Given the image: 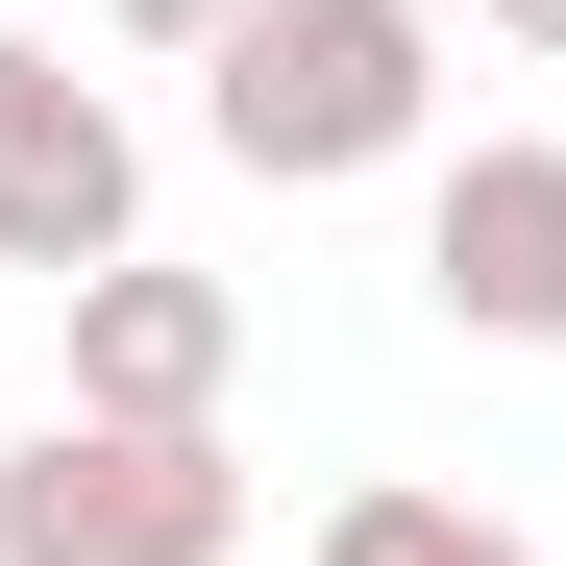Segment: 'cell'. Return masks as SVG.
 Masks as SVG:
<instances>
[{"mask_svg":"<svg viewBox=\"0 0 566 566\" xmlns=\"http://www.w3.org/2000/svg\"><path fill=\"white\" fill-rule=\"evenodd\" d=\"M198 124H222V172H271V198H345V172H395L443 124V0H247L198 50Z\"/></svg>","mask_w":566,"mask_h":566,"instance_id":"1","label":"cell"},{"mask_svg":"<svg viewBox=\"0 0 566 566\" xmlns=\"http://www.w3.org/2000/svg\"><path fill=\"white\" fill-rule=\"evenodd\" d=\"M0 566H247V443L222 419H25L0 443Z\"/></svg>","mask_w":566,"mask_h":566,"instance_id":"2","label":"cell"},{"mask_svg":"<svg viewBox=\"0 0 566 566\" xmlns=\"http://www.w3.org/2000/svg\"><path fill=\"white\" fill-rule=\"evenodd\" d=\"M124 247H148V124H124L74 50L0 25V271L74 296V271H124Z\"/></svg>","mask_w":566,"mask_h":566,"instance_id":"3","label":"cell"},{"mask_svg":"<svg viewBox=\"0 0 566 566\" xmlns=\"http://www.w3.org/2000/svg\"><path fill=\"white\" fill-rule=\"evenodd\" d=\"M419 296L468 345H566V148L542 124H493V148L419 172Z\"/></svg>","mask_w":566,"mask_h":566,"instance_id":"4","label":"cell"},{"mask_svg":"<svg viewBox=\"0 0 566 566\" xmlns=\"http://www.w3.org/2000/svg\"><path fill=\"white\" fill-rule=\"evenodd\" d=\"M74 419H222L247 395V296L222 271H172V247H124V271H74Z\"/></svg>","mask_w":566,"mask_h":566,"instance_id":"5","label":"cell"},{"mask_svg":"<svg viewBox=\"0 0 566 566\" xmlns=\"http://www.w3.org/2000/svg\"><path fill=\"white\" fill-rule=\"evenodd\" d=\"M321 566H542L493 493H321Z\"/></svg>","mask_w":566,"mask_h":566,"instance_id":"6","label":"cell"},{"mask_svg":"<svg viewBox=\"0 0 566 566\" xmlns=\"http://www.w3.org/2000/svg\"><path fill=\"white\" fill-rule=\"evenodd\" d=\"M99 25H124V50H172V74H198V50L247 25V0H99Z\"/></svg>","mask_w":566,"mask_h":566,"instance_id":"7","label":"cell"},{"mask_svg":"<svg viewBox=\"0 0 566 566\" xmlns=\"http://www.w3.org/2000/svg\"><path fill=\"white\" fill-rule=\"evenodd\" d=\"M493 50H566V0H493Z\"/></svg>","mask_w":566,"mask_h":566,"instance_id":"8","label":"cell"}]
</instances>
